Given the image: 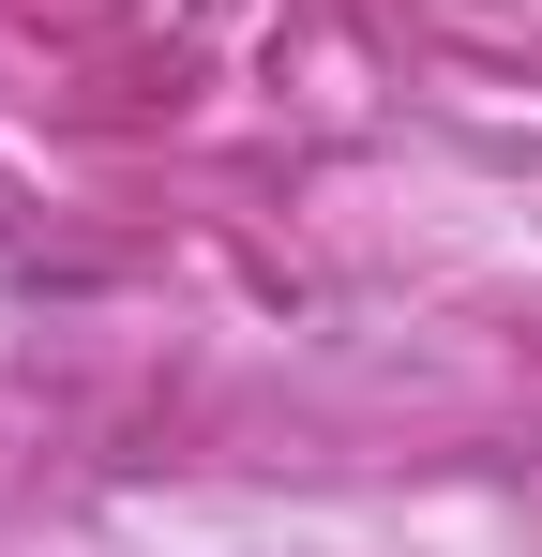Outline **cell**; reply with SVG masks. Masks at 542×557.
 <instances>
[]
</instances>
